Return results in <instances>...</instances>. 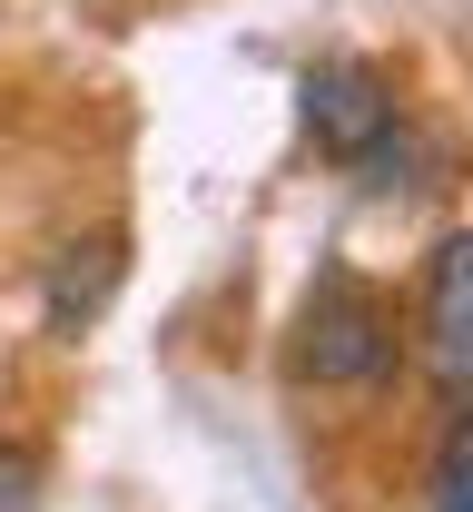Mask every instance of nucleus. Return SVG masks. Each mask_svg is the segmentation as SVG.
Masks as SVG:
<instances>
[{"mask_svg": "<svg viewBox=\"0 0 473 512\" xmlns=\"http://www.w3.org/2000/svg\"><path fill=\"white\" fill-rule=\"evenodd\" d=\"M0 512H40V453L0 434Z\"/></svg>", "mask_w": 473, "mask_h": 512, "instance_id": "nucleus-6", "label": "nucleus"}, {"mask_svg": "<svg viewBox=\"0 0 473 512\" xmlns=\"http://www.w3.org/2000/svg\"><path fill=\"white\" fill-rule=\"evenodd\" d=\"M424 365H434V404H464V375H473V227H444L424 247Z\"/></svg>", "mask_w": 473, "mask_h": 512, "instance_id": "nucleus-3", "label": "nucleus"}, {"mask_svg": "<svg viewBox=\"0 0 473 512\" xmlns=\"http://www.w3.org/2000/svg\"><path fill=\"white\" fill-rule=\"evenodd\" d=\"M296 109H306V138L326 148V158H365L385 128L405 119V99H395V79L375 60H355V50H336V60H306V79H296Z\"/></svg>", "mask_w": 473, "mask_h": 512, "instance_id": "nucleus-2", "label": "nucleus"}, {"mask_svg": "<svg viewBox=\"0 0 473 512\" xmlns=\"http://www.w3.org/2000/svg\"><path fill=\"white\" fill-rule=\"evenodd\" d=\"M424 503H434V512H473V414H464V404H444V434H434Z\"/></svg>", "mask_w": 473, "mask_h": 512, "instance_id": "nucleus-5", "label": "nucleus"}, {"mask_svg": "<svg viewBox=\"0 0 473 512\" xmlns=\"http://www.w3.org/2000/svg\"><path fill=\"white\" fill-rule=\"evenodd\" d=\"M296 375L306 384H395L405 375V306L365 286L355 266H326L296 306Z\"/></svg>", "mask_w": 473, "mask_h": 512, "instance_id": "nucleus-1", "label": "nucleus"}, {"mask_svg": "<svg viewBox=\"0 0 473 512\" xmlns=\"http://www.w3.org/2000/svg\"><path fill=\"white\" fill-rule=\"evenodd\" d=\"M119 266H129V237L119 227H99V237H69L60 256H50V335H79V325L99 316L109 296H119Z\"/></svg>", "mask_w": 473, "mask_h": 512, "instance_id": "nucleus-4", "label": "nucleus"}]
</instances>
